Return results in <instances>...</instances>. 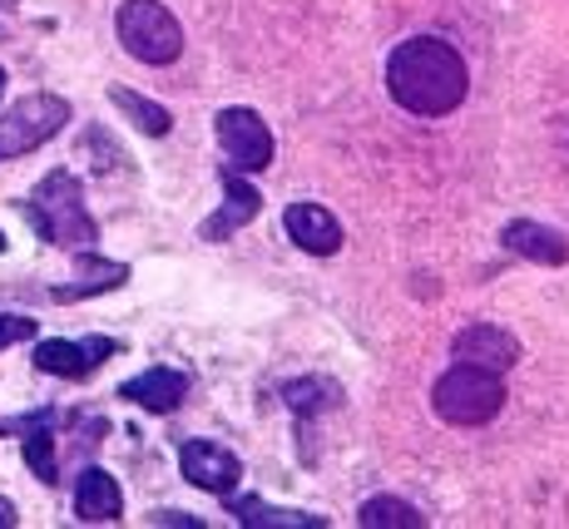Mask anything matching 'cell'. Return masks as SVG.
<instances>
[{
  "label": "cell",
  "mask_w": 569,
  "mask_h": 529,
  "mask_svg": "<svg viewBox=\"0 0 569 529\" xmlns=\"http://www.w3.org/2000/svg\"><path fill=\"white\" fill-rule=\"evenodd\" d=\"M74 515H80L84 525H114L119 515H124V490H119V480L100 466H84L80 480H74Z\"/></svg>",
  "instance_id": "cell-13"
},
{
  "label": "cell",
  "mask_w": 569,
  "mask_h": 529,
  "mask_svg": "<svg viewBox=\"0 0 569 529\" xmlns=\"http://www.w3.org/2000/svg\"><path fill=\"white\" fill-rule=\"evenodd\" d=\"M70 119V104L60 94H26L0 114V159H20V153L50 144Z\"/></svg>",
  "instance_id": "cell-5"
},
{
  "label": "cell",
  "mask_w": 569,
  "mask_h": 529,
  "mask_svg": "<svg viewBox=\"0 0 569 529\" xmlns=\"http://www.w3.org/2000/svg\"><path fill=\"white\" fill-rule=\"evenodd\" d=\"M119 396L144 406V411H154V416H169V411H179L183 396H189V377L173 367H149V371H139V377H129L119 386Z\"/></svg>",
  "instance_id": "cell-12"
},
{
  "label": "cell",
  "mask_w": 569,
  "mask_h": 529,
  "mask_svg": "<svg viewBox=\"0 0 569 529\" xmlns=\"http://www.w3.org/2000/svg\"><path fill=\"white\" fill-rule=\"evenodd\" d=\"M451 357L466 361V367H480V371H496V377H506L510 367L520 361V341L506 332V327H461L451 341Z\"/></svg>",
  "instance_id": "cell-9"
},
{
  "label": "cell",
  "mask_w": 569,
  "mask_h": 529,
  "mask_svg": "<svg viewBox=\"0 0 569 529\" xmlns=\"http://www.w3.org/2000/svg\"><path fill=\"white\" fill-rule=\"evenodd\" d=\"M0 94H6V70H0Z\"/></svg>",
  "instance_id": "cell-25"
},
{
  "label": "cell",
  "mask_w": 569,
  "mask_h": 529,
  "mask_svg": "<svg viewBox=\"0 0 569 529\" xmlns=\"http://www.w3.org/2000/svg\"><path fill=\"white\" fill-rule=\"evenodd\" d=\"M213 134H218V149H223V169L258 173L272 163V129L262 124V114H253V109L243 104L218 109Z\"/></svg>",
  "instance_id": "cell-6"
},
{
  "label": "cell",
  "mask_w": 569,
  "mask_h": 529,
  "mask_svg": "<svg viewBox=\"0 0 569 529\" xmlns=\"http://www.w3.org/2000/svg\"><path fill=\"white\" fill-rule=\"evenodd\" d=\"M114 351H119V341H109V337H90V341H60L54 337V341H40L36 347V371L80 381V377H90L94 367H104Z\"/></svg>",
  "instance_id": "cell-8"
},
{
  "label": "cell",
  "mask_w": 569,
  "mask_h": 529,
  "mask_svg": "<svg viewBox=\"0 0 569 529\" xmlns=\"http://www.w3.org/2000/svg\"><path fill=\"white\" fill-rule=\"evenodd\" d=\"M431 406L446 426H486V421H496L500 406H506V381H500L496 371L456 361L446 377H436Z\"/></svg>",
  "instance_id": "cell-3"
},
{
  "label": "cell",
  "mask_w": 569,
  "mask_h": 529,
  "mask_svg": "<svg viewBox=\"0 0 569 529\" xmlns=\"http://www.w3.org/2000/svg\"><path fill=\"white\" fill-rule=\"evenodd\" d=\"M26 466L36 470V480L60 485V466H54V416L26 426Z\"/></svg>",
  "instance_id": "cell-20"
},
{
  "label": "cell",
  "mask_w": 569,
  "mask_h": 529,
  "mask_svg": "<svg viewBox=\"0 0 569 529\" xmlns=\"http://www.w3.org/2000/svg\"><path fill=\"white\" fill-rule=\"evenodd\" d=\"M500 242H506L516 258L525 262H545V268H560V262L569 258V242L555 233V228L545 223H530V218H516V223L500 228Z\"/></svg>",
  "instance_id": "cell-14"
},
{
  "label": "cell",
  "mask_w": 569,
  "mask_h": 529,
  "mask_svg": "<svg viewBox=\"0 0 569 529\" xmlns=\"http://www.w3.org/2000/svg\"><path fill=\"white\" fill-rule=\"evenodd\" d=\"M179 470H183V480L199 485L208 495H233L238 480H243V460L233 450L213 446V440H189L179 450Z\"/></svg>",
  "instance_id": "cell-7"
},
{
  "label": "cell",
  "mask_w": 569,
  "mask_h": 529,
  "mask_svg": "<svg viewBox=\"0 0 569 529\" xmlns=\"http://www.w3.org/2000/svg\"><path fill=\"white\" fill-rule=\"evenodd\" d=\"M282 401L292 406L298 416H317V411H332L342 401V386L327 381V377H312V381H288L282 386Z\"/></svg>",
  "instance_id": "cell-19"
},
{
  "label": "cell",
  "mask_w": 569,
  "mask_h": 529,
  "mask_svg": "<svg viewBox=\"0 0 569 529\" xmlns=\"http://www.w3.org/2000/svg\"><path fill=\"white\" fill-rule=\"evenodd\" d=\"M228 510L238 515V525L248 529H322V515H302V510H278V505H262V500H233Z\"/></svg>",
  "instance_id": "cell-16"
},
{
  "label": "cell",
  "mask_w": 569,
  "mask_h": 529,
  "mask_svg": "<svg viewBox=\"0 0 569 529\" xmlns=\"http://www.w3.org/2000/svg\"><path fill=\"white\" fill-rule=\"evenodd\" d=\"M282 228H288V238L298 242L302 252H312V258L342 252V223H337L322 203H288L282 208Z\"/></svg>",
  "instance_id": "cell-10"
},
{
  "label": "cell",
  "mask_w": 569,
  "mask_h": 529,
  "mask_svg": "<svg viewBox=\"0 0 569 529\" xmlns=\"http://www.w3.org/2000/svg\"><path fill=\"white\" fill-rule=\"evenodd\" d=\"M154 525H193V529H199V520H189V515H173V510L154 515Z\"/></svg>",
  "instance_id": "cell-22"
},
{
  "label": "cell",
  "mask_w": 569,
  "mask_h": 529,
  "mask_svg": "<svg viewBox=\"0 0 569 529\" xmlns=\"http://www.w3.org/2000/svg\"><path fill=\"white\" fill-rule=\"evenodd\" d=\"M114 30H119V46L134 54L139 64H173L183 54V26L159 0H124L114 16Z\"/></svg>",
  "instance_id": "cell-4"
},
{
  "label": "cell",
  "mask_w": 569,
  "mask_h": 529,
  "mask_svg": "<svg viewBox=\"0 0 569 529\" xmlns=\"http://www.w3.org/2000/svg\"><path fill=\"white\" fill-rule=\"evenodd\" d=\"M258 208H262V198L258 189L243 179V173H233V169H223V208H218L213 218H203V228H199V238L203 242H223V238H233L238 228H248L258 218Z\"/></svg>",
  "instance_id": "cell-11"
},
{
  "label": "cell",
  "mask_w": 569,
  "mask_h": 529,
  "mask_svg": "<svg viewBox=\"0 0 569 529\" xmlns=\"http://www.w3.org/2000/svg\"><path fill=\"white\" fill-rule=\"evenodd\" d=\"M357 525L362 529H421L426 515L416 510V505L397 500V495H377V500H367L362 510H357Z\"/></svg>",
  "instance_id": "cell-17"
},
{
  "label": "cell",
  "mask_w": 569,
  "mask_h": 529,
  "mask_svg": "<svg viewBox=\"0 0 569 529\" xmlns=\"http://www.w3.org/2000/svg\"><path fill=\"white\" fill-rule=\"evenodd\" d=\"M109 99H114V104L129 114V124H134V129H144V134L163 139V134H169V129H173L169 109L154 104V99H144V94H134V90H124V84H114V90H109Z\"/></svg>",
  "instance_id": "cell-18"
},
{
  "label": "cell",
  "mask_w": 569,
  "mask_h": 529,
  "mask_svg": "<svg viewBox=\"0 0 569 529\" xmlns=\"http://www.w3.org/2000/svg\"><path fill=\"white\" fill-rule=\"evenodd\" d=\"M124 278H129L124 262H94V258H84L80 262V282H64V288H54L50 297H54V302H80V297L124 288Z\"/></svg>",
  "instance_id": "cell-15"
},
{
  "label": "cell",
  "mask_w": 569,
  "mask_h": 529,
  "mask_svg": "<svg viewBox=\"0 0 569 529\" xmlns=\"http://www.w3.org/2000/svg\"><path fill=\"white\" fill-rule=\"evenodd\" d=\"M36 337V317H16V312H0V351L16 347V341Z\"/></svg>",
  "instance_id": "cell-21"
},
{
  "label": "cell",
  "mask_w": 569,
  "mask_h": 529,
  "mask_svg": "<svg viewBox=\"0 0 569 529\" xmlns=\"http://www.w3.org/2000/svg\"><path fill=\"white\" fill-rule=\"evenodd\" d=\"M387 90L407 114L441 119V114H451V109H461L470 74H466V60L456 46H446V40H436V36H416V40H401V46L387 54Z\"/></svg>",
  "instance_id": "cell-1"
},
{
  "label": "cell",
  "mask_w": 569,
  "mask_h": 529,
  "mask_svg": "<svg viewBox=\"0 0 569 529\" xmlns=\"http://www.w3.org/2000/svg\"><path fill=\"white\" fill-rule=\"evenodd\" d=\"M26 218L46 242H60V248H94L100 228H94L90 208H84L80 179L70 169H54L36 183V193L26 198Z\"/></svg>",
  "instance_id": "cell-2"
},
{
  "label": "cell",
  "mask_w": 569,
  "mask_h": 529,
  "mask_svg": "<svg viewBox=\"0 0 569 529\" xmlns=\"http://www.w3.org/2000/svg\"><path fill=\"white\" fill-rule=\"evenodd\" d=\"M0 10H16V0H0Z\"/></svg>",
  "instance_id": "cell-24"
},
{
  "label": "cell",
  "mask_w": 569,
  "mask_h": 529,
  "mask_svg": "<svg viewBox=\"0 0 569 529\" xmlns=\"http://www.w3.org/2000/svg\"><path fill=\"white\" fill-rule=\"evenodd\" d=\"M0 529H16V505L0 500Z\"/></svg>",
  "instance_id": "cell-23"
}]
</instances>
